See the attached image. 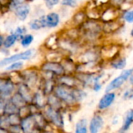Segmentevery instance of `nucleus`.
I'll return each mask as SVG.
<instances>
[{"label":"nucleus","instance_id":"25","mask_svg":"<svg viewBox=\"0 0 133 133\" xmlns=\"http://www.w3.org/2000/svg\"><path fill=\"white\" fill-rule=\"evenodd\" d=\"M10 1H11V4L14 6V9H15L16 6L23 5L26 0H10Z\"/></svg>","mask_w":133,"mask_h":133},{"label":"nucleus","instance_id":"29","mask_svg":"<svg viewBox=\"0 0 133 133\" xmlns=\"http://www.w3.org/2000/svg\"><path fill=\"white\" fill-rule=\"evenodd\" d=\"M30 1H34V0H30Z\"/></svg>","mask_w":133,"mask_h":133},{"label":"nucleus","instance_id":"3","mask_svg":"<svg viewBox=\"0 0 133 133\" xmlns=\"http://www.w3.org/2000/svg\"><path fill=\"white\" fill-rule=\"evenodd\" d=\"M24 133H36L40 126V122L37 115H32L26 118L21 124Z\"/></svg>","mask_w":133,"mask_h":133},{"label":"nucleus","instance_id":"7","mask_svg":"<svg viewBox=\"0 0 133 133\" xmlns=\"http://www.w3.org/2000/svg\"><path fill=\"white\" fill-rule=\"evenodd\" d=\"M115 93H113V92L107 93L99 101V103H98L99 109L100 110H104V109L108 108V107H110L113 104V102L115 101Z\"/></svg>","mask_w":133,"mask_h":133},{"label":"nucleus","instance_id":"5","mask_svg":"<svg viewBox=\"0 0 133 133\" xmlns=\"http://www.w3.org/2000/svg\"><path fill=\"white\" fill-rule=\"evenodd\" d=\"M46 114L55 125L59 128H62L63 126V118L59 112H58L52 108H49L46 110Z\"/></svg>","mask_w":133,"mask_h":133},{"label":"nucleus","instance_id":"21","mask_svg":"<svg viewBox=\"0 0 133 133\" xmlns=\"http://www.w3.org/2000/svg\"><path fill=\"white\" fill-rule=\"evenodd\" d=\"M25 32H26V28L25 27H23V26H19V27L16 28V31H15L14 34L18 37V38H21L22 39V37L24 36L23 34H24Z\"/></svg>","mask_w":133,"mask_h":133},{"label":"nucleus","instance_id":"17","mask_svg":"<svg viewBox=\"0 0 133 133\" xmlns=\"http://www.w3.org/2000/svg\"><path fill=\"white\" fill-rule=\"evenodd\" d=\"M125 65H126V59L124 58L116 60L111 63V66L116 69H122L125 67Z\"/></svg>","mask_w":133,"mask_h":133},{"label":"nucleus","instance_id":"20","mask_svg":"<svg viewBox=\"0 0 133 133\" xmlns=\"http://www.w3.org/2000/svg\"><path fill=\"white\" fill-rule=\"evenodd\" d=\"M124 19L129 23H133V9L132 10H130V11H128L126 12L125 14H124V16H123Z\"/></svg>","mask_w":133,"mask_h":133},{"label":"nucleus","instance_id":"2","mask_svg":"<svg viewBox=\"0 0 133 133\" xmlns=\"http://www.w3.org/2000/svg\"><path fill=\"white\" fill-rule=\"evenodd\" d=\"M33 55H34V50H32V49L26 50V51H25L23 52L18 53V54L13 55L12 56L7 57V58L2 59L0 62V65L2 67L4 65H9V64L13 63V62H19L20 60H28L33 56Z\"/></svg>","mask_w":133,"mask_h":133},{"label":"nucleus","instance_id":"24","mask_svg":"<svg viewBox=\"0 0 133 133\" xmlns=\"http://www.w3.org/2000/svg\"><path fill=\"white\" fill-rule=\"evenodd\" d=\"M62 4L63 5H66V6L75 7L76 5V0H62Z\"/></svg>","mask_w":133,"mask_h":133},{"label":"nucleus","instance_id":"23","mask_svg":"<svg viewBox=\"0 0 133 133\" xmlns=\"http://www.w3.org/2000/svg\"><path fill=\"white\" fill-rule=\"evenodd\" d=\"M45 2V5L48 8L51 9L52 7H54L55 5L58 4V2H60V0H44Z\"/></svg>","mask_w":133,"mask_h":133},{"label":"nucleus","instance_id":"9","mask_svg":"<svg viewBox=\"0 0 133 133\" xmlns=\"http://www.w3.org/2000/svg\"><path fill=\"white\" fill-rule=\"evenodd\" d=\"M14 9H15V13L16 16L18 17V19L22 21L25 20L27 18L30 11V8L27 4H23V5H18Z\"/></svg>","mask_w":133,"mask_h":133},{"label":"nucleus","instance_id":"6","mask_svg":"<svg viewBox=\"0 0 133 133\" xmlns=\"http://www.w3.org/2000/svg\"><path fill=\"white\" fill-rule=\"evenodd\" d=\"M42 69L45 72H53L57 75H61L64 72L63 66L58 62H53L44 63L42 66Z\"/></svg>","mask_w":133,"mask_h":133},{"label":"nucleus","instance_id":"10","mask_svg":"<svg viewBox=\"0 0 133 133\" xmlns=\"http://www.w3.org/2000/svg\"><path fill=\"white\" fill-rule=\"evenodd\" d=\"M133 123V110H129L125 116H124V120H123V125L121 129V132L125 133L126 132L130 126Z\"/></svg>","mask_w":133,"mask_h":133},{"label":"nucleus","instance_id":"18","mask_svg":"<svg viewBox=\"0 0 133 133\" xmlns=\"http://www.w3.org/2000/svg\"><path fill=\"white\" fill-rule=\"evenodd\" d=\"M34 41V36L31 34H26L21 39V45L23 48H27Z\"/></svg>","mask_w":133,"mask_h":133},{"label":"nucleus","instance_id":"11","mask_svg":"<svg viewBox=\"0 0 133 133\" xmlns=\"http://www.w3.org/2000/svg\"><path fill=\"white\" fill-rule=\"evenodd\" d=\"M46 16V23H47V27L53 28L58 25L60 22V16L56 12H50Z\"/></svg>","mask_w":133,"mask_h":133},{"label":"nucleus","instance_id":"13","mask_svg":"<svg viewBox=\"0 0 133 133\" xmlns=\"http://www.w3.org/2000/svg\"><path fill=\"white\" fill-rule=\"evenodd\" d=\"M0 90H1V95L2 97L9 96L13 90V85L12 83L5 82V83H1L0 85Z\"/></svg>","mask_w":133,"mask_h":133},{"label":"nucleus","instance_id":"15","mask_svg":"<svg viewBox=\"0 0 133 133\" xmlns=\"http://www.w3.org/2000/svg\"><path fill=\"white\" fill-rule=\"evenodd\" d=\"M18 37L15 34H11L9 36H7L5 37V39L4 40V43H3V46L5 48H11L12 45H14V44L16 43V41L18 40Z\"/></svg>","mask_w":133,"mask_h":133},{"label":"nucleus","instance_id":"16","mask_svg":"<svg viewBox=\"0 0 133 133\" xmlns=\"http://www.w3.org/2000/svg\"><path fill=\"white\" fill-rule=\"evenodd\" d=\"M19 94L21 95V97L26 101H29L31 100V95H30V90L26 86H21L20 87V88H19Z\"/></svg>","mask_w":133,"mask_h":133},{"label":"nucleus","instance_id":"28","mask_svg":"<svg viewBox=\"0 0 133 133\" xmlns=\"http://www.w3.org/2000/svg\"><path fill=\"white\" fill-rule=\"evenodd\" d=\"M131 35L133 37V27H132V31H131Z\"/></svg>","mask_w":133,"mask_h":133},{"label":"nucleus","instance_id":"26","mask_svg":"<svg viewBox=\"0 0 133 133\" xmlns=\"http://www.w3.org/2000/svg\"><path fill=\"white\" fill-rule=\"evenodd\" d=\"M112 2H113V3L115 4V5H120L122 2H125V0H112Z\"/></svg>","mask_w":133,"mask_h":133},{"label":"nucleus","instance_id":"27","mask_svg":"<svg viewBox=\"0 0 133 133\" xmlns=\"http://www.w3.org/2000/svg\"><path fill=\"white\" fill-rule=\"evenodd\" d=\"M129 79H130V83H131V84H132L133 85V74L131 76H130Z\"/></svg>","mask_w":133,"mask_h":133},{"label":"nucleus","instance_id":"12","mask_svg":"<svg viewBox=\"0 0 133 133\" xmlns=\"http://www.w3.org/2000/svg\"><path fill=\"white\" fill-rule=\"evenodd\" d=\"M30 27L32 30H40L41 28L47 27V23H46V16H42L38 19H34L30 23Z\"/></svg>","mask_w":133,"mask_h":133},{"label":"nucleus","instance_id":"8","mask_svg":"<svg viewBox=\"0 0 133 133\" xmlns=\"http://www.w3.org/2000/svg\"><path fill=\"white\" fill-rule=\"evenodd\" d=\"M103 125H104V120L101 115L94 116L90 123V132L98 133L99 131L101 129Z\"/></svg>","mask_w":133,"mask_h":133},{"label":"nucleus","instance_id":"14","mask_svg":"<svg viewBox=\"0 0 133 133\" xmlns=\"http://www.w3.org/2000/svg\"><path fill=\"white\" fill-rule=\"evenodd\" d=\"M75 133H87V122L86 119H81L76 123Z\"/></svg>","mask_w":133,"mask_h":133},{"label":"nucleus","instance_id":"1","mask_svg":"<svg viewBox=\"0 0 133 133\" xmlns=\"http://www.w3.org/2000/svg\"><path fill=\"white\" fill-rule=\"evenodd\" d=\"M133 74V68L132 69H126L124 70L118 76H117L116 78H115L106 87L105 92L106 93H110L112 90L118 89L119 87H121L124 83L129 79L130 78V76Z\"/></svg>","mask_w":133,"mask_h":133},{"label":"nucleus","instance_id":"4","mask_svg":"<svg viewBox=\"0 0 133 133\" xmlns=\"http://www.w3.org/2000/svg\"><path fill=\"white\" fill-rule=\"evenodd\" d=\"M55 94L58 97L66 103H73L76 101L75 92H71L62 86H58L55 88Z\"/></svg>","mask_w":133,"mask_h":133},{"label":"nucleus","instance_id":"22","mask_svg":"<svg viewBox=\"0 0 133 133\" xmlns=\"http://www.w3.org/2000/svg\"><path fill=\"white\" fill-rule=\"evenodd\" d=\"M123 98L125 100H130L133 98V89H128L123 94Z\"/></svg>","mask_w":133,"mask_h":133},{"label":"nucleus","instance_id":"19","mask_svg":"<svg viewBox=\"0 0 133 133\" xmlns=\"http://www.w3.org/2000/svg\"><path fill=\"white\" fill-rule=\"evenodd\" d=\"M23 65V63L22 62H13L11 65H9L5 70L8 71H14V70H19L20 69Z\"/></svg>","mask_w":133,"mask_h":133}]
</instances>
